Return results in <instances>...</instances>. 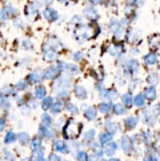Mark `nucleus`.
I'll use <instances>...</instances> for the list:
<instances>
[{
	"label": "nucleus",
	"mask_w": 160,
	"mask_h": 161,
	"mask_svg": "<svg viewBox=\"0 0 160 161\" xmlns=\"http://www.w3.org/2000/svg\"><path fill=\"white\" fill-rule=\"evenodd\" d=\"M65 134L68 136L71 137H74V136H77L79 133V127H78L77 124H70L66 126L65 129Z\"/></svg>",
	"instance_id": "f257e3e1"
},
{
	"label": "nucleus",
	"mask_w": 160,
	"mask_h": 161,
	"mask_svg": "<svg viewBox=\"0 0 160 161\" xmlns=\"http://www.w3.org/2000/svg\"><path fill=\"white\" fill-rule=\"evenodd\" d=\"M43 15L46 19L48 21H50V22L56 21L58 18V13H57V12L51 8L46 9V10H44Z\"/></svg>",
	"instance_id": "f03ea898"
},
{
	"label": "nucleus",
	"mask_w": 160,
	"mask_h": 161,
	"mask_svg": "<svg viewBox=\"0 0 160 161\" xmlns=\"http://www.w3.org/2000/svg\"><path fill=\"white\" fill-rule=\"evenodd\" d=\"M59 70L57 67L52 66L50 68H48L46 71L44 73V78L46 79V80H50V79H53L58 74Z\"/></svg>",
	"instance_id": "7ed1b4c3"
},
{
	"label": "nucleus",
	"mask_w": 160,
	"mask_h": 161,
	"mask_svg": "<svg viewBox=\"0 0 160 161\" xmlns=\"http://www.w3.org/2000/svg\"><path fill=\"white\" fill-rule=\"evenodd\" d=\"M122 147L123 151L126 153H129L132 149V143L130 142V139L127 136H124L122 139Z\"/></svg>",
	"instance_id": "20e7f679"
},
{
	"label": "nucleus",
	"mask_w": 160,
	"mask_h": 161,
	"mask_svg": "<svg viewBox=\"0 0 160 161\" xmlns=\"http://www.w3.org/2000/svg\"><path fill=\"white\" fill-rule=\"evenodd\" d=\"M75 93L76 96L80 98V99H85L87 97L86 90L82 86H75Z\"/></svg>",
	"instance_id": "39448f33"
},
{
	"label": "nucleus",
	"mask_w": 160,
	"mask_h": 161,
	"mask_svg": "<svg viewBox=\"0 0 160 161\" xmlns=\"http://www.w3.org/2000/svg\"><path fill=\"white\" fill-rule=\"evenodd\" d=\"M117 149H118V145L115 142H112V143L106 145L104 149V153L107 156H112L117 150Z\"/></svg>",
	"instance_id": "423d86ee"
},
{
	"label": "nucleus",
	"mask_w": 160,
	"mask_h": 161,
	"mask_svg": "<svg viewBox=\"0 0 160 161\" xmlns=\"http://www.w3.org/2000/svg\"><path fill=\"white\" fill-rule=\"evenodd\" d=\"M145 98L148 100H154L156 98V90L154 86H150L145 90Z\"/></svg>",
	"instance_id": "0eeeda50"
},
{
	"label": "nucleus",
	"mask_w": 160,
	"mask_h": 161,
	"mask_svg": "<svg viewBox=\"0 0 160 161\" xmlns=\"http://www.w3.org/2000/svg\"><path fill=\"white\" fill-rule=\"evenodd\" d=\"M16 13L15 10H13L11 7H6V8H4L3 10L1 11V14L0 15H1V17H2V19H7V18L10 17L12 14H13V13Z\"/></svg>",
	"instance_id": "6e6552de"
},
{
	"label": "nucleus",
	"mask_w": 160,
	"mask_h": 161,
	"mask_svg": "<svg viewBox=\"0 0 160 161\" xmlns=\"http://www.w3.org/2000/svg\"><path fill=\"white\" fill-rule=\"evenodd\" d=\"M54 149L57 151L60 152V153H68V148H67L66 145L63 142H61V141H57V142H55V144H54Z\"/></svg>",
	"instance_id": "1a4fd4ad"
},
{
	"label": "nucleus",
	"mask_w": 160,
	"mask_h": 161,
	"mask_svg": "<svg viewBox=\"0 0 160 161\" xmlns=\"http://www.w3.org/2000/svg\"><path fill=\"white\" fill-rule=\"evenodd\" d=\"M85 116L89 120H94L97 116V110L94 107H90L89 109L86 110Z\"/></svg>",
	"instance_id": "9d476101"
},
{
	"label": "nucleus",
	"mask_w": 160,
	"mask_h": 161,
	"mask_svg": "<svg viewBox=\"0 0 160 161\" xmlns=\"http://www.w3.org/2000/svg\"><path fill=\"white\" fill-rule=\"evenodd\" d=\"M84 13L88 18H90V19H95L97 17V11H96L95 9L92 8V7H88L87 9H86Z\"/></svg>",
	"instance_id": "9b49d317"
},
{
	"label": "nucleus",
	"mask_w": 160,
	"mask_h": 161,
	"mask_svg": "<svg viewBox=\"0 0 160 161\" xmlns=\"http://www.w3.org/2000/svg\"><path fill=\"white\" fill-rule=\"evenodd\" d=\"M157 61V57L155 54H148L147 56L144 57V62H145L147 65H154V64L156 63Z\"/></svg>",
	"instance_id": "f8f14e48"
},
{
	"label": "nucleus",
	"mask_w": 160,
	"mask_h": 161,
	"mask_svg": "<svg viewBox=\"0 0 160 161\" xmlns=\"http://www.w3.org/2000/svg\"><path fill=\"white\" fill-rule=\"evenodd\" d=\"M138 124V119L135 117H129L126 120V125L128 128H134Z\"/></svg>",
	"instance_id": "ddd939ff"
},
{
	"label": "nucleus",
	"mask_w": 160,
	"mask_h": 161,
	"mask_svg": "<svg viewBox=\"0 0 160 161\" xmlns=\"http://www.w3.org/2000/svg\"><path fill=\"white\" fill-rule=\"evenodd\" d=\"M46 94V89L43 86H38V87H36V90H35V95H36V96L38 98H39V99L44 98Z\"/></svg>",
	"instance_id": "4468645a"
},
{
	"label": "nucleus",
	"mask_w": 160,
	"mask_h": 161,
	"mask_svg": "<svg viewBox=\"0 0 160 161\" xmlns=\"http://www.w3.org/2000/svg\"><path fill=\"white\" fill-rule=\"evenodd\" d=\"M105 127H106L107 130L110 134H115L117 131V127L114 123L111 122V121H108L105 124Z\"/></svg>",
	"instance_id": "2eb2a0df"
},
{
	"label": "nucleus",
	"mask_w": 160,
	"mask_h": 161,
	"mask_svg": "<svg viewBox=\"0 0 160 161\" xmlns=\"http://www.w3.org/2000/svg\"><path fill=\"white\" fill-rule=\"evenodd\" d=\"M53 104V98L48 97V98H46L42 100V108L43 110H47L50 106Z\"/></svg>",
	"instance_id": "dca6fc26"
},
{
	"label": "nucleus",
	"mask_w": 160,
	"mask_h": 161,
	"mask_svg": "<svg viewBox=\"0 0 160 161\" xmlns=\"http://www.w3.org/2000/svg\"><path fill=\"white\" fill-rule=\"evenodd\" d=\"M18 139H19L20 142L23 144H28L29 142V135L27 133H24V132H22V133H20L18 134Z\"/></svg>",
	"instance_id": "f3484780"
},
{
	"label": "nucleus",
	"mask_w": 160,
	"mask_h": 161,
	"mask_svg": "<svg viewBox=\"0 0 160 161\" xmlns=\"http://www.w3.org/2000/svg\"><path fill=\"white\" fill-rule=\"evenodd\" d=\"M44 56L48 59H54L56 57V52L51 48L44 50Z\"/></svg>",
	"instance_id": "a211bd4d"
},
{
	"label": "nucleus",
	"mask_w": 160,
	"mask_h": 161,
	"mask_svg": "<svg viewBox=\"0 0 160 161\" xmlns=\"http://www.w3.org/2000/svg\"><path fill=\"white\" fill-rule=\"evenodd\" d=\"M17 136L13 132H8L6 135L5 138V142L6 143H13L16 141Z\"/></svg>",
	"instance_id": "6ab92c4d"
},
{
	"label": "nucleus",
	"mask_w": 160,
	"mask_h": 161,
	"mask_svg": "<svg viewBox=\"0 0 160 161\" xmlns=\"http://www.w3.org/2000/svg\"><path fill=\"white\" fill-rule=\"evenodd\" d=\"M112 139V134H103L100 137V142L101 144L107 143V142H110Z\"/></svg>",
	"instance_id": "aec40b11"
},
{
	"label": "nucleus",
	"mask_w": 160,
	"mask_h": 161,
	"mask_svg": "<svg viewBox=\"0 0 160 161\" xmlns=\"http://www.w3.org/2000/svg\"><path fill=\"white\" fill-rule=\"evenodd\" d=\"M134 105L136 106H142L144 104V98L142 95H138L134 98Z\"/></svg>",
	"instance_id": "412c9836"
},
{
	"label": "nucleus",
	"mask_w": 160,
	"mask_h": 161,
	"mask_svg": "<svg viewBox=\"0 0 160 161\" xmlns=\"http://www.w3.org/2000/svg\"><path fill=\"white\" fill-rule=\"evenodd\" d=\"M114 111H115V112L117 115H123V114L126 112V109L123 107V105L121 104L115 105V107H114Z\"/></svg>",
	"instance_id": "4be33fe9"
},
{
	"label": "nucleus",
	"mask_w": 160,
	"mask_h": 161,
	"mask_svg": "<svg viewBox=\"0 0 160 161\" xmlns=\"http://www.w3.org/2000/svg\"><path fill=\"white\" fill-rule=\"evenodd\" d=\"M62 106H63V103L61 101H57L52 106V112L53 113H58L61 110Z\"/></svg>",
	"instance_id": "5701e85b"
},
{
	"label": "nucleus",
	"mask_w": 160,
	"mask_h": 161,
	"mask_svg": "<svg viewBox=\"0 0 160 161\" xmlns=\"http://www.w3.org/2000/svg\"><path fill=\"white\" fill-rule=\"evenodd\" d=\"M123 101L126 106H130L132 104V96L129 94H125L123 95Z\"/></svg>",
	"instance_id": "b1692460"
},
{
	"label": "nucleus",
	"mask_w": 160,
	"mask_h": 161,
	"mask_svg": "<svg viewBox=\"0 0 160 161\" xmlns=\"http://www.w3.org/2000/svg\"><path fill=\"white\" fill-rule=\"evenodd\" d=\"M110 104H108V103H102L99 106V109H100V112H102V113H107V112L110 110Z\"/></svg>",
	"instance_id": "393cba45"
},
{
	"label": "nucleus",
	"mask_w": 160,
	"mask_h": 161,
	"mask_svg": "<svg viewBox=\"0 0 160 161\" xmlns=\"http://www.w3.org/2000/svg\"><path fill=\"white\" fill-rule=\"evenodd\" d=\"M28 80L32 83H38L40 80V76L38 73H32L28 76Z\"/></svg>",
	"instance_id": "a878e982"
},
{
	"label": "nucleus",
	"mask_w": 160,
	"mask_h": 161,
	"mask_svg": "<svg viewBox=\"0 0 160 161\" xmlns=\"http://www.w3.org/2000/svg\"><path fill=\"white\" fill-rule=\"evenodd\" d=\"M42 123H43L45 125H50L51 124V122H52V120L51 118H50V116H49L48 114H43L42 116Z\"/></svg>",
	"instance_id": "bb28decb"
},
{
	"label": "nucleus",
	"mask_w": 160,
	"mask_h": 161,
	"mask_svg": "<svg viewBox=\"0 0 160 161\" xmlns=\"http://www.w3.org/2000/svg\"><path fill=\"white\" fill-rule=\"evenodd\" d=\"M94 151L95 152L96 154L98 156H102L103 154V149H102L101 145H99V143H95L94 145Z\"/></svg>",
	"instance_id": "cd10ccee"
},
{
	"label": "nucleus",
	"mask_w": 160,
	"mask_h": 161,
	"mask_svg": "<svg viewBox=\"0 0 160 161\" xmlns=\"http://www.w3.org/2000/svg\"><path fill=\"white\" fill-rule=\"evenodd\" d=\"M94 134H95V130H89V131H87L84 134V139L85 140H87V141L91 140V139H94Z\"/></svg>",
	"instance_id": "c85d7f7f"
},
{
	"label": "nucleus",
	"mask_w": 160,
	"mask_h": 161,
	"mask_svg": "<svg viewBox=\"0 0 160 161\" xmlns=\"http://www.w3.org/2000/svg\"><path fill=\"white\" fill-rule=\"evenodd\" d=\"M67 110L69 111L70 112H71V113L73 114H77L78 113V109L77 108L75 107V106L74 105L71 104V103H69V104L67 105Z\"/></svg>",
	"instance_id": "c756f323"
},
{
	"label": "nucleus",
	"mask_w": 160,
	"mask_h": 161,
	"mask_svg": "<svg viewBox=\"0 0 160 161\" xmlns=\"http://www.w3.org/2000/svg\"><path fill=\"white\" fill-rule=\"evenodd\" d=\"M115 97H116V94L113 91H106L104 92V98H108V99H115Z\"/></svg>",
	"instance_id": "7c9ffc66"
},
{
	"label": "nucleus",
	"mask_w": 160,
	"mask_h": 161,
	"mask_svg": "<svg viewBox=\"0 0 160 161\" xmlns=\"http://www.w3.org/2000/svg\"><path fill=\"white\" fill-rule=\"evenodd\" d=\"M27 13H28V16L30 15H34L35 13H37V10L33 5H30L27 7Z\"/></svg>",
	"instance_id": "2f4dec72"
},
{
	"label": "nucleus",
	"mask_w": 160,
	"mask_h": 161,
	"mask_svg": "<svg viewBox=\"0 0 160 161\" xmlns=\"http://www.w3.org/2000/svg\"><path fill=\"white\" fill-rule=\"evenodd\" d=\"M87 154H86V153H84V152H80V153H79V154H78V159H79V160L86 161L87 160Z\"/></svg>",
	"instance_id": "473e14b6"
},
{
	"label": "nucleus",
	"mask_w": 160,
	"mask_h": 161,
	"mask_svg": "<svg viewBox=\"0 0 160 161\" xmlns=\"http://www.w3.org/2000/svg\"><path fill=\"white\" fill-rule=\"evenodd\" d=\"M41 146V143L38 139H35L32 142V147L33 148V149L36 150L39 149Z\"/></svg>",
	"instance_id": "72a5a7b5"
},
{
	"label": "nucleus",
	"mask_w": 160,
	"mask_h": 161,
	"mask_svg": "<svg viewBox=\"0 0 160 161\" xmlns=\"http://www.w3.org/2000/svg\"><path fill=\"white\" fill-rule=\"evenodd\" d=\"M43 156V153H42L41 150L39 149H36L35 150V153L34 154H33V156H36V158L37 159H42V156Z\"/></svg>",
	"instance_id": "f704fd0d"
},
{
	"label": "nucleus",
	"mask_w": 160,
	"mask_h": 161,
	"mask_svg": "<svg viewBox=\"0 0 160 161\" xmlns=\"http://www.w3.org/2000/svg\"><path fill=\"white\" fill-rule=\"evenodd\" d=\"M53 0H36V2L39 5H48V4L51 3Z\"/></svg>",
	"instance_id": "c9c22d12"
},
{
	"label": "nucleus",
	"mask_w": 160,
	"mask_h": 161,
	"mask_svg": "<svg viewBox=\"0 0 160 161\" xmlns=\"http://www.w3.org/2000/svg\"><path fill=\"white\" fill-rule=\"evenodd\" d=\"M119 28V26L118 23H112V25H111V30H112L113 32H115L118 31Z\"/></svg>",
	"instance_id": "e433bc0d"
},
{
	"label": "nucleus",
	"mask_w": 160,
	"mask_h": 161,
	"mask_svg": "<svg viewBox=\"0 0 160 161\" xmlns=\"http://www.w3.org/2000/svg\"><path fill=\"white\" fill-rule=\"evenodd\" d=\"M17 87L18 90H24L27 87V84L24 81H21L17 83Z\"/></svg>",
	"instance_id": "4c0bfd02"
},
{
	"label": "nucleus",
	"mask_w": 160,
	"mask_h": 161,
	"mask_svg": "<svg viewBox=\"0 0 160 161\" xmlns=\"http://www.w3.org/2000/svg\"><path fill=\"white\" fill-rule=\"evenodd\" d=\"M49 159H50V160H61V157H59L57 155L52 154L51 156L49 157Z\"/></svg>",
	"instance_id": "58836bf2"
},
{
	"label": "nucleus",
	"mask_w": 160,
	"mask_h": 161,
	"mask_svg": "<svg viewBox=\"0 0 160 161\" xmlns=\"http://www.w3.org/2000/svg\"><path fill=\"white\" fill-rule=\"evenodd\" d=\"M82 57H83V54H82L81 53H76L74 55L75 60L77 61H80V59H82Z\"/></svg>",
	"instance_id": "ea45409f"
},
{
	"label": "nucleus",
	"mask_w": 160,
	"mask_h": 161,
	"mask_svg": "<svg viewBox=\"0 0 160 161\" xmlns=\"http://www.w3.org/2000/svg\"><path fill=\"white\" fill-rule=\"evenodd\" d=\"M5 128V122L2 119L0 118V131H2Z\"/></svg>",
	"instance_id": "a19ab883"
},
{
	"label": "nucleus",
	"mask_w": 160,
	"mask_h": 161,
	"mask_svg": "<svg viewBox=\"0 0 160 161\" xmlns=\"http://www.w3.org/2000/svg\"><path fill=\"white\" fill-rule=\"evenodd\" d=\"M90 1H91V2H92V3L98 4V3H100V2H101L102 0H90Z\"/></svg>",
	"instance_id": "79ce46f5"
},
{
	"label": "nucleus",
	"mask_w": 160,
	"mask_h": 161,
	"mask_svg": "<svg viewBox=\"0 0 160 161\" xmlns=\"http://www.w3.org/2000/svg\"><path fill=\"white\" fill-rule=\"evenodd\" d=\"M133 2L137 4H139V3H141V2H143V0H133Z\"/></svg>",
	"instance_id": "37998d69"
}]
</instances>
